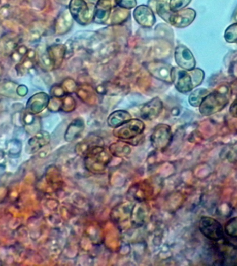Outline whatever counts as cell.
<instances>
[{"mask_svg":"<svg viewBox=\"0 0 237 266\" xmlns=\"http://www.w3.org/2000/svg\"><path fill=\"white\" fill-rule=\"evenodd\" d=\"M204 77V71L198 68L186 70L179 66H173L171 73L172 82L175 85L176 90L183 94L191 92L200 85Z\"/></svg>","mask_w":237,"mask_h":266,"instance_id":"obj_1","label":"cell"},{"mask_svg":"<svg viewBox=\"0 0 237 266\" xmlns=\"http://www.w3.org/2000/svg\"><path fill=\"white\" fill-rule=\"evenodd\" d=\"M212 243L208 248L210 264L216 265H237V246L223 240Z\"/></svg>","mask_w":237,"mask_h":266,"instance_id":"obj_2","label":"cell"},{"mask_svg":"<svg viewBox=\"0 0 237 266\" xmlns=\"http://www.w3.org/2000/svg\"><path fill=\"white\" fill-rule=\"evenodd\" d=\"M111 153L103 144L93 146L84 155V164L87 170L92 174H101L111 162Z\"/></svg>","mask_w":237,"mask_h":266,"instance_id":"obj_3","label":"cell"},{"mask_svg":"<svg viewBox=\"0 0 237 266\" xmlns=\"http://www.w3.org/2000/svg\"><path fill=\"white\" fill-rule=\"evenodd\" d=\"M229 102V94L228 92H222L217 90L209 93L204 98L199 110L200 113L204 116H210L221 111Z\"/></svg>","mask_w":237,"mask_h":266,"instance_id":"obj_4","label":"cell"},{"mask_svg":"<svg viewBox=\"0 0 237 266\" xmlns=\"http://www.w3.org/2000/svg\"><path fill=\"white\" fill-rule=\"evenodd\" d=\"M145 124L138 119H130L126 122L114 128L113 135L121 140H133L143 133Z\"/></svg>","mask_w":237,"mask_h":266,"instance_id":"obj_5","label":"cell"},{"mask_svg":"<svg viewBox=\"0 0 237 266\" xmlns=\"http://www.w3.org/2000/svg\"><path fill=\"white\" fill-rule=\"evenodd\" d=\"M199 230L207 239L217 242L225 239L223 226L213 218L204 216L199 222Z\"/></svg>","mask_w":237,"mask_h":266,"instance_id":"obj_6","label":"cell"},{"mask_svg":"<svg viewBox=\"0 0 237 266\" xmlns=\"http://www.w3.org/2000/svg\"><path fill=\"white\" fill-rule=\"evenodd\" d=\"M172 140V132L170 125L159 124L153 129L151 136V145L157 151H163L170 146Z\"/></svg>","mask_w":237,"mask_h":266,"instance_id":"obj_7","label":"cell"},{"mask_svg":"<svg viewBox=\"0 0 237 266\" xmlns=\"http://www.w3.org/2000/svg\"><path fill=\"white\" fill-rule=\"evenodd\" d=\"M70 14L78 23L85 25L90 22L93 14L85 0H71L69 5Z\"/></svg>","mask_w":237,"mask_h":266,"instance_id":"obj_8","label":"cell"},{"mask_svg":"<svg viewBox=\"0 0 237 266\" xmlns=\"http://www.w3.org/2000/svg\"><path fill=\"white\" fill-rule=\"evenodd\" d=\"M196 16V11L193 9H183L176 12H172L168 22L174 27L185 28L192 23Z\"/></svg>","mask_w":237,"mask_h":266,"instance_id":"obj_9","label":"cell"},{"mask_svg":"<svg viewBox=\"0 0 237 266\" xmlns=\"http://www.w3.org/2000/svg\"><path fill=\"white\" fill-rule=\"evenodd\" d=\"M175 60L179 68L186 70L194 69L196 60L191 51L185 45H180L175 49Z\"/></svg>","mask_w":237,"mask_h":266,"instance_id":"obj_10","label":"cell"},{"mask_svg":"<svg viewBox=\"0 0 237 266\" xmlns=\"http://www.w3.org/2000/svg\"><path fill=\"white\" fill-rule=\"evenodd\" d=\"M173 66L166 62L162 61H154L149 62L147 64L148 71L153 77L166 83H172L171 73Z\"/></svg>","mask_w":237,"mask_h":266,"instance_id":"obj_11","label":"cell"},{"mask_svg":"<svg viewBox=\"0 0 237 266\" xmlns=\"http://www.w3.org/2000/svg\"><path fill=\"white\" fill-rule=\"evenodd\" d=\"M163 110V103L160 98L155 97L142 106L140 115L142 119L151 121L159 117Z\"/></svg>","mask_w":237,"mask_h":266,"instance_id":"obj_12","label":"cell"},{"mask_svg":"<svg viewBox=\"0 0 237 266\" xmlns=\"http://www.w3.org/2000/svg\"><path fill=\"white\" fill-rule=\"evenodd\" d=\"M134 18L140 25L145 27H152L155 23V17L152 9L146 5H140L134 9Z\"/></svg>","mask_w":237,"mask_h":266,"instance_id":"obj_13","label":"cell"},{"mask_svg":"<svg viewBox=\"0 0 237 266\" xmlns=\"http://www.w3.org/2000/svg\"><path fill=\"white\" fill-rule=\"evenodd\" d=\"M112 8V0H98L94 7L93 21L97 24L106 23L111 16Z\"/></svg>","mask_w":237,"mask_h":266,"instance_id":"obj_14","label":"cell"},{"mask_svg":"<svg viewBox=\"0 0 237 266\" xmlns=\"http://www.w3.org/2000/svg\"><path fill=\"white\" fill-rule=\"evenodd\" d=\"M85 124L82 119L77 118L70 123L65 132L66 141L73 142L81 136V133L84 130Z\"/></svg>","mask_w":237,"mask_h":266,"instance_id":"obj_15","label":"cell"},{"mask_svg":"<svg viewBox=\"0 0 237 266\" xmlns=\"http://www.w3.org/2000/svg\"><path fill=\"white\" fill-rule=\"evenodd\" d=\"M130 119H132L131 115L128 111L116 110L110 115L107 119V123L111 128H115Z\"/></svg>","mask_w":237,"mask_h":266,"instance_id":"obj_16","label":"cell"},{"mask_svg":"<svg viewBox=\"0 0 237 266\" xmlns=\"http://www.w3.org/2000/svg\"><path fill=\"white\" fill-rule=\"evenodd\" d=\"M109 151L113 156L124 157L131 153V148L125 142H117L109 146Z\"/></svg>","mask_w":237,"mask_h":266,"instance_id":"obj_17","label":"cell"},{"mask_svg":"<svg viewBox=\"0 0 237 266\" xmlns=\"http://www.w3.org/2000/svg\"><path fill=\"white\" fill-rule=\"evenodd\" d=\"M65 51L66 49L62 45H55V46L51 47L49 50L48 54L53 64H54V66H56L58 63H61Z\"/></svg>","mask_w":237,"mask_h":266,"instance_id":"obj_18","label":"cell"},{"mask_svg":"<svg viewBox=\"0 0 237 266\" xmlns=\"http://www.w3.org/2000/svg\"><path fill=\"white\" fill-rule=\"evenodd\" d=\"M209 94L208 90L204 88L197 89L191 93L189 102L193 107H199L204 98Z\"/></svg>","mask_w":237,"mask_h":266,"instance_id":"obj_19","label":"cell"},{"mask_svg":"<svg viewBox=\"0 0 237 266\" xmlns=\"http://www.w3.org/2000/svg\"><path fill=\"white\" fill-rule=\"evenodd\" d=\"M136 191H133L134 197L136 198L139 199L140 201H143L150 195H152L153 190L151 187H149V184L148 183H142L141 184V187L140 185L136 186Z\"/></svg>","mask_w":237,"mask_h":266,"instance_id":"obj_20","label":"cell"},{"mask_svg":"<svg viewBox=\"0 0 237 266\" xmlns=\"http://www.w3.org/2000/svg\"><path fill=\"white\" fill-rule=\"evenodd\" d=\"M156 11L157 14L159 15L163 19L168 22L171 15H172V11L170 10V6L166 2H162L161 0H158L156 4Z\"/></svg>","mask_w":237,"mask_h":266,"instance_id":"obj_21","label":"cell"},{"mask_svg":"<svg viewBox=\"0 0 237 266\" xmlns=\"http://www.w3.org/2000/svg\"><path fill=\"white\" fill-rule=\"evenodd\" d=\"M130 15V13L129 12L128 9L118 7L114 10L113 16H112V21L114 23H121L123 21L126 20Z\"/></svg>","mask_w":237,"mask_h":266,"instance_id":"obj_22","label":"cell"},{"mask_svg":"<svg viewBox=\"0 0 237 266\" xmlns=\"http://www.w3.org/2000/svg\"><path fill=\"white\" fill-rule=\"evenodd\" d=\"M225 233L232 238H237V217L231 218L225 227Z\"/></svg>","mask_w":237,"mask_h":266,"instance_id":"obj_23","label":"cell"},{"mask_svg":"<svg viewBox=\"0 0 237 266\" xmlns=\"http://www.w3.org/2000/svg\"><path fill=\"white\" fill-rule=\"evenodd\" d=\"M191 2V0H170L168 6L172 12H176L185 9Z\"/></svg>","mask_w":237,"mask_h":266,"instance_id":"obj_24","label":"cell"},{"mask_svg":"<svg viewBox=\"0 0 237 266\" xmlns=\"http://www.w3.org/2000/svg\"><path fill=\"white\" fill-rule=\"evenodd\" d=\"M225 39L228 43H234L237 41V24H233L225 31Z\"/></svg>","mask_w":237,"mask_h":266,"instance_id":"obj_25","label":"cell"},{"mask_svg":"<svg viewBox=\"0 0 237 266\" xmlns=\"http://www.w3.org/2000/svg\"><path fill=\"white\" fill-rule=\"evenodd\" d=\"M117 6L121 8L126 9H131L134 8L137 5L136 0H115Z\"/></svg>","mask_w":237,"mask_h":266,"instance_id":"obj_26","label":"cell"},{"mask_svg":"<svg viewBox=\"0 0 237 266\" xmlns=\"http://www.w3.org/2000/svg\"><path fill=\"white\" fill-rule=\"evenodd\" d=\"M230 113L233 117L237 118V99L235 101L230 107Z\"/></svg>","mask_w":237,"mask_h":266,"instance_id":"obj_27","label":"cell"},{"mask_svg":"<svg viewBox=\"0 0 237 266\" xmlns=\"http://www.w3.org/2000/svg\"><path fill=\"white\" fill-rule=\"evenodd\" d=\"M87 1H88V3L92 4V5H96L98 0H87Z\"/></svg>","mask_w":237,"mask_h":266,"instance_id":"obj_28","label":"cell"},{"mask_svg":"<svg viewBox=\"0 0 237 266\" xmlns=\"http://www.w3.org/2000/svg\"><path fill=\"white\" fill-rule=\"evenodd\" d=\"M157 1H158V0H157Z\"/></svg>","mask_w":237,"mask_h":266,"instance_id":"obj_29","label":"cell"}]
</instances>
